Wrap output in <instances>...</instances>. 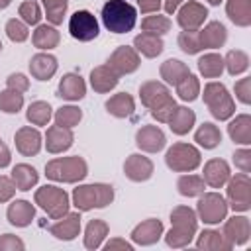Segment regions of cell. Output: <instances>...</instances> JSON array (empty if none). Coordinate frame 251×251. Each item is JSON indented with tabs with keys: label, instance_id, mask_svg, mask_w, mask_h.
I'll list each match as a JSON object with an SVG mask.
<instances>
[{
	"label": "cell",
	"instance_id": "obj_1",
	"mask_svg": "<svg viewBox=\"0 0 251 251\" xmlns=\"http://www.w3.org/2000/svg\"><path fill=\"white\" fill-rule=\"evenodd\" d=\"M102 22L112 33H127L137 22V12L127 0H108L102 6Z\"/></svg>",
	"mask_w": 251,
	"mask_h": 251
},
{
	"label": "cell",
	"instance_id": "obj_2",
	"mask_svg": "<svg viewBox=\"0 0 251 251\" xmlns=\"http://www.w3.org/2000/svg\"><path fill=\"white\" fill-rule=\"evenodd\" d=\"M141 100L145 106L151 108V114L161 122H169L173 112L176 110L175 100L169 96V90L159 82L143 84L141 86Z\"/></svg>",
	"mask_w": 251,
	"mask_h": 251
},
{
	"label": "cell",
	"instance_id": "obj_3",
	"mask_svg": "<svg viewBox=\"0 0 251 251\" xmlns=\"http://www.w3.org/2000/svg\"><path fill=\"white\" fill-rule=\"evenodd\" d=\"M45 171H47V176L53 180L75 182L86 175V163L80 157H63L47 163Z\"/></svg>",
	"mask_w": 251,
	"mask_h": 251
},
{
	"label": "cell",
	"instance_id": "obj_4",
	"mask_svg": "<svg viewBox=\"0 0 251 251\" xmlns=\"http://www.w3.org/2000/svg\"><path fill=\"white\" fill-rule=\"evenodd\" d=\"M204 102L208 104L212 116L218 118V120H226V118H229L235 112L233 110V100L229 98L226 86L220 84V82L206 84V88H204Z\"/></svg>",
	"mask_w": 251,
	"mask_h": 251
},
{
	"label": "cell",
	"instance_id": "obj_5",
	"mask_svg": "<svg viewBox=\"0 0 251 251\" xmlns=\"http://www.w3.org/2000/svg\"><path fill=\"white\" fill-rule=\"evenodd\" d=\"M171 218H173V229L169 231L167 243L169 245H182V243L190 241V237L196 229L194 212L188 208H176Z\"/></svg>",
	"mask_w": 251,
	"mask_h": 251
},
{
	"label": "cell",
	"instance_id": "obj_6",
	"mask_svg": "<svg viewBox=\"0 0 251 251\" xmlns=\"http://www.w3.org/2000/svg\"><path fill=\"white\" fill-rule=\"evenodd\" d=\"M114 192L112 186L106 184H88V186H80L75 190V206L80 210H88V208H102L112 200Z\"/></svg>",
	"mask_w": 251,
	"mask_h": 251
},
{
	"label": "cell",
	"instance_id": "obj_7",
	"mask_svg": "<svg viewBox=\"0 0 251 251\" xmlns=\"http://www.w3.org/2000/svg\"><path fill=\"white\" fill-rule=\"evenodd\" d=\"M69 31L78 41H90V39L98 37L100 27H98V22H96V18H94L92 12H88V10H76L71 16V20H69Z\"/></svg>",
	"mask_w": 251,
	"mask_h": 251
},
{
	"label": "cell",
	"instance_id": "obj_8",
	"mask_svg": "<svg viewBox=\"0 0 251 251\" xmlns=\"http://www.w3.org/2000/svg\"><path fill=\"white\" fill-rule=\"evenodd\" d=\"M167 165L175 171H192L200 163V153L186 143H176L167 151Z\"/></svg>",
	"mask_w": 251,
	"mask_h": 251
},
{
	"label": "cell",
	"instance_id": "obj_9",
	"mask_svg": "<svg viewBox=\"0 0 251 251\" xmlns=\"http://www.w3.org/2000/svg\"><path fill=\"white\" fill-rule=\"evenodd\" d=\"M35 200L41 204V208H45L53 218H59L61 214L67 212V194L57 188V186H43L41 190H37Z\"/></svg>",
	"mask_w": 251,
	"mask_h": 251
},
{
	"label": "cell",
	"instance_id": "obj_10",
	"mask_svg": "<svg viewBox=\"0 0 251 251\" xmlns=\"http://www.w3.org/2000/svg\"><path fill=\"white\" fill-rule=\"evenodd\" d=\"M227 196H229V202H231L233 210L243 212V210L249 208V204H251V184H249L247 173L235 175V178L229 180Z\"/></svg>",
	"mask_w": 251,
	"mask_h": 251
},
{
	"label": "cell",
	"instance_id": "obj_11",
	"mask_svg": "<svg viewBox=\"0 0 251 251\" xmlns=\"http://www.w3.org/2000/svg\"><path fill=\"white\" fill-rule=\"evenodd\" d=\"M198 212L202 216L204 222L208 224H218L226 218V212H227V206H226V200L220 196V194H204L198 202Z\"/></svg>",
	"mask_w": 251,
	"mask_h": 251
},
{
	"label": "cell",
	"instance_id": "obj_12",
	"mask_svg": "<svg viewBox=\"0 0 251 251\" xmlns=\"http://www.w3.org/2000/svg\"><path fill=\"white\" fill-rule=\"evenodd\" d=\"M208 12L204 6H200L198 2H186L180 10H178V24L186 29V31H194L204 20H206Z\"/></svg>",
	"mask_w": 251,
	"mask_h": 251
},
{
	"label": "cell",
	"instance_id": "obj_13",
	"mask_svg": "<svg viewBox=\"0 0 251 251\" xmlns=\"http://www.w3.org/2000/svg\"><path fill=\"white\" fill-rule=\"evenodd\" d=\"M137 65H139V59H137V55L133 53V49H129V47H120L110 59H108V67L116 73V75H124V73H131V71H135L137 69Z\"/></svg>",
	"mask_w": 251,
	"mask_h": 251
},
{
	"label": "cell",
	"instance_id": "obj_14",
	"mask_svg": "<svg viewBox=\"0 0 251 251\" xmlns=\"http://www.w3.org/2000/svg\"><path fill=\"white\" fill-rule=\"evenodd\" d=\"M137 145L145 151H159L165 145V135L155 126H145L137 131Z\"/></svg>",
	"mask_w": 251,
	"mask_h": 251
},
{
	"label": "cell",
	"instance_id": "obj_15",
	"mask_svg": "<svg viewBox=\"0 0 251 251\" xmlns=\"http://www.w3.org/2000/svg\"><path fill=\"white\" fill-rule=\"evenodd\" d=\"M124 171L126 175L131 178V180H145L151 176V171H153V165L149 159L141 157V155H131L126 165H124Z\"/></svg>",
	"mask_w": 251,
	"mask_h": 251
},
{
	"label": "cell",
	"instance_id": "obj_16",
	"mask_svg": "<svg viewBox=\"0 0 251 251\" xmlns=\"http://www.w3.org/2000/svg\"><path fill=\"white\" fill-rule=\"evenodd\" d=\"M229 178V169H227V163L222 161V159H212L206 167H204V180L214 186V188H220L226 180Z\"/></svg>",
	"mask_w": 251,
	"mask_h": 251
},
{
	"label": "cell",
	"instance_id": "obj_17",
	"mask_svg": "<svg viewBox=\"0 0 251 251\" xmlns=\"http://www.w3.org/2000/svg\"><path fill=\"white\" fill-rule=\"evenodd\" d=\"M198 41H200L202 49L204 47H220L226 41V27L220 22H212L198 33Z\"/></svg>",
	"mask_w": 251,
	"mask_h": 251
},
{
	"label": "cell",
	"instance_id": "obj_18",
	"mask_svg": "<svg viewBox=\"0 0 251 251\" xmlns=\"http://www.w3.org/2000/svg\"><path fill=\"white\" fill-rule=\"evenodd\" d=\"M84 82L78 75H65L59 82V96L67 100H80L84 96Z\"/></svg>",
	"mask_w": 251,
	"mask_h": 251
},
{
	"label": "cell",
	"instance_id": "obj_19",
	"mask_svg": "<svg viewBox=\"0 0 251 251\" xmlns=\"http://www.w3.org/2000/svg\"><path fill=\"white\" fill-rule=\"evenodd\" d=\"M73 143V133L69 127H61V126H53L47 131V149L51 153H59L67 147H71Z\"/></svg>",
	"mask_w": 251,
	"mask_h": 251
},
{
	"label": "cell",
	"instance_id": "obj_20",
	"mask_svg": "<svg viewBox=\"0 0 251 251\" xmlns=\"http://www.w3.org/2000/svg\"><path fill=\"white\" fill-rule=\"evenodd\" d=\"M16 145L24 155H35L39 151V145H41L39 131L31 129V127H22L16 133Z\"/></svg>",
	"mask_w": 251,
	"mask_h": 251
},
{
	"label": "cell",
	"instance_id": "obj_21",
	"mask_svg": "<svg viewBox=\"0 0 251 251\" xmlns=\"http://www.w3.org/2000/svg\"><path fill=\"white\" fill-rule=\"evenodd\" d=\"M29 71H31V75L35 76V78H39V80H49V76L57 71V61H55V57H51V55H35L33 59H31V63H29Z\"/></svg>",
	"mask_w": 251,
	"mask_h": 251
},
{
	"label": "cell",
	"instance_id": "obj_22",
	"mask_svg": "<svg viewBox=\"0 0 251 251\" xmlns=\"http://www.w3.org/2000/svg\"><path fill=\"white\" fill-rule=\"evenodd\" d=\"M227 16L237 25H249L251 22V0H229Z\"/></svg>",
	"mask_w": 251,
	"mask_h": 251
},
{
	"label": "cell",
	"instance_id": "obj_23",
	"mask_svg": "<svg viewBox=\"0 0 251 251\" xmlns=\"http://www.w3.org/2000/svg\"><path fill=\"white\" fill-rule=\"evenodd\" d=\"M229 135L235 143H243L247 145L251 141V118L249 116H237L231 124H229Z\"/></svg>",
	"mask_w": 251,
	"mask_h": 251
},
{
	"label": "cell",
	"instance_id": "obj_24",
	"mask_svg": "<svg viewBox=\"0 0 251 251\" xmlns=\"http://www.w3.org/2000/svg\"><path fill=\"white\" fill-rule=\"evenodd\" d=\"M8 218L14 226H27L33 218V206L25 200H16L8 208Z\"/></svg>",
	"mask_w": 251,
	"mask_h": 251
},
{
	"label": "cell",
	"instance_id": "obj_25",
	"mask_svg": "<svg viewBox=\"0 0 251 251\" xmlns=\"http://www.w3.org/2000/svg\"><path fill=\"white\" fill-rule=\"evenodd\" d=\"M90 80H92V86L96 90L106 92V90H110V88H114L118 84V75L110 67H98L96 71H92Z\"/></svg>",
	"mask_w": 251,
	"mask_h": 251
},
{
	"label": "cell",
	"instance_id": "obj_26",
	"mask_svg": "<svg viewBox=\"0 0 251 251\" xmlns=\"http://www.w3.org/2000/svg\"><path fill=\"white\" fill-rule=\"evenodd\" d=\"M161 229H163L161 222H157V220H147V222H143L141 226L135 227V231H133V241H137V243H153L155 239H159Z\"/></svg>",
	"mask_w": 251,
	"mask_h": 251
},
{
	"label": "cell",
	"instance_id": "obj_27",
	"mask_svg": "<svg viewBox=\"0 0 251 251\" xmlns=\"http://www.w3.org/2000/svg\"><path fill=\"white\" fill-rule=\"evenodd\" d=\"M106 108H108L110 114H114V116H118V118H126V116H129V114L133 112V100H131L129 94L120 92V94L112 96V98L106 102Z\"/></svg>",
	"mask_w": 251,
	"mask_h": 251
},
{
	"label": "cell",
	"instance_id": "obj_28",
	"mask_svg": "<svg viewBox=\"0 0 251 251\" xmlns=\"http://www.w3.org/2000/svg\"><path fill=\"white\" fill-rule=\"evenodd\" d=\"M169 124H171V129L175 133H180L182 135V133H186L192 127V124H194V112L188 110V108H176L173 112Z\"/></svg>",
	"mask_w": 251,
	"mask_h": 251
},
{
	"label": "cell",
	"instance_id": "obj_29",
	"mask_svg": "<svg viewBox=\"0 0 251 251\" xmlns=\"http://www.w3.org/2000/svg\"><path fill=\"white\" fill-rule=\"evenodd\" d=\"M78 229H80V218L76 214H71V216H67V220L55 224L51 227V233L57 235L59 239H73L78 233Z\"/></svg>",
	"mask_w": 251,
	"mask_h": 251
},
{
	"label": "cell",
	"instance_id": "obj_30",
	"mask_svg": "<svg viewBox=\"0 0 251 251\" xmlns=\"http://www.w3.org/2000/svg\"><path fill=\"white\" fill-rule=\"evenodd\" d=\"M226 235H229L233 243L247 241V237H249V222H247V218H243V216L231 218L226 224Z\"/></svg>",
	"mask_w": 251,
	"mask_h": 251
},
{
	"label": "cell",
	"instance_id": "obj_31",
	"mask_svg": "<svg viewBox=\"0 0 251 251\" xmlns=\"http://www.w3.org/2000/svg\"><path fill=\"white\" fill-rule=\"evenodd\" d=\"M12 176H14V182L20 190H29L37 182V173L29 165H16L12 171Z\"/></svg>",
	"mask_w": 251,
	"mask_h": 251
},
{
	"label": "cell",
	"instance_id": "obj_32",
	"mask_svg": "<svg viewBox=\"0 0 251 251\" xmlns=\"http://www.w3.org/2000/svg\"><path fill=\"white\" fill-rule=\"evenodd\" d=\"M135 47L143 53V55H147V57H155V55H159L161 51H163V41L155 35V33H141V35H137L135 37Z\"/></svg>",
	"mask_w": 251,
	"mask_h": 251
},
{
	"label": "cell",
	"instance_id": "obj_33",
	"mask_svg": "<svg viewBox=\"0 0 251 251\" xmlns=\"http://www.w3.org/2000/svg\"><path fill=\"white\" fill-rule=\"evenodd\" d=\"M161 75L167 82H173V84H178L186 75H190V71L186 69V65H182L180 61L176 59H169L163 67H161Z\"/></svg>",
	"mask_w": 251,
	"mask_h": 251
},
{
	"label": "cell",
	"instance_id": "obj_34",
	"mask_svg": "<svg viewBox=\"0 0 251 251\" xmlns=\"http://www.w3.org/2000/svg\"><path fill=\"white\" fill-rule=\"evenodd\" d=\"M194 137H196V141H198L200 145H204L206 149H212V147H216V145L222 141V133H220V129H218L214 124H202Z\"/></svg>",
	"mask_w": 251,
	"mask_h": 251
},
{
	"label": "cell",
	"instance_id": "obj_35",
	"mask_svg": "<svg viewBox=\"0 0 251 251\" xmlns=\"http://www.w3.org/2000/svg\"><path fill=\"white\" fill-rule=\"evenodd\" d=\"M198 69L204 76H220L222 69H224V59L216 53H208L204 57H200L198 61Z\"/></svg>",
	"mask_w": 251,
	"mask_h": 251
},
{
	"label": "cell",
	"instance_id": "obj_36",
	"mask_svg": "<svg viewBox=\"0 0 251 251\" xmlns=\"http://www.w3.org/2000/svg\"><path fill=\"white\" fill-rule=\"evenodd\" d=\"M59 41V33L55 27L51 25H39L37 31L33 33V43L39 47V49H49V47H55Z\"/></svg>",
	"mask_w": 251,
	"mask_h": 251
},
{
	"label": "cell",
	"instance_id": "obj_37",
	"mask_svg": "<svg viewBox=\"0 0 251 251\" xmlns=\"http://www.w3.org/2000/svg\"><path fill=\"white\" fill-rule=\"evenodd\" d=\"M178 192L182 196H196L204 192V180L194 175H184L178 180Z\"/></svg>",
	"mask_w": 251,
	"mask_h": 251
},
{
	"label": "cell",
	"instance_id": "obj_38",
	"mask_svg": "<svg viewBox=\"0 0 251 251\" xmlns=\"http://www.w3.org/2000/svg\"><path fill=\"white\" fill-rule=\"evenodd\" d=\"M49 118H51V108H49V104H45V102H33V104L29 106V110H27V120H29L31 124L43 126V124L49 122Z\"/></svg>",
	"mask_w": 251,
	"mask_h": 251
},
{
	"label": "cell",
	"instance_id": "obj_39",
	"mask_svg": "<svg viewBox=\"0 0 251 251\" xmlns=\"http://www.w3.org/2000/svg\"><path fill=\"white\" fill-rule=\"evenodd\" d=\"M22 104H24V98H22V94L18 90H12L10 88V90H6V92L0 94V110H4L8 114L18 112L22 108Z\"/></svg>",
	"mask_w": 251,
	"mask_h": 251
},
{
	"label": "cell",
	"instance_id": "obj_40",
	"mask_svg": "<svg viewBox=\"0 0 251 251\" xmlns=\"http://www.w3.org/2000/svg\"><path fill=\"white\" fill-rule=\"evenodd\" d=\"M80 116H82V114H80L78 108H75V106H65V108H61V110L57 112L55 122H57V126H61V127H73V126L78 124Z\"/></svg>",
	"mask_w": 251,
	"mask_h": 251
},
{
	"label": "cell",
	"instance_id": "obj_41",
	"mask_svg": "<svg viewBox=\"0 0 251 251\" xmlns=\"http://www.w3.org/2000/svg\"><path fill=\"white\" fill-rule=\"evenodd\" d=\"M226 63H227V71L231 75H239V73H243L247 69L249 59H247V55L243 51H229L227 57H226Z\"/></svg>",
	"mask_w": 251,
	"mask_h": 251
},
{
	"label": "cell",
	"instance_id": "obj_42",
	"mask_svg": "<svg viewBox=\"0 0 251 251\" xmlns=\"http://www.w3.org/2000/svg\"><path fill=\"white\" fill-rule=\"evenodd\" d=\"M176 90H178V96L182 100H194L196 94H198V80L194 75H186L178 84H176Z\"/></svg>",
	"mask_w": 251,
	"mask_h": 251
},
{
	"label": "cell",
	"instance_id": "obj_43",
	"mask_svg": "<svg viewBox=\"0 0 251 251\" xmlns=\"http://www.w3.org/2000/svg\"><path fill=\"white\" fill-rule=\"evenodd\" d=\"M45 12H47V20H51L53 24L63 22V14L67 10V0H43Z\"/></svg>",
	"mask_w": 251,
	"mask_h": 251
},
{
	"label": "cell",
	"instance_id": "obj_44",
	"mask_svg": "<svg viewBox=\"0 0 251 251\" xmlns=\"http://www.w3.org/2000/svg\"><path fill=\"white\" fill-rule=\"evenodd\" d=\"M106 235V226L98 220L90 222L88 227H86V247H98L100 245V239Z\"/></svg>",
	"mask_w": 251,
	"mask_h": 251
},
{
	"label": "cell",
	"instance_id": "obj_45",
	"mask_svg": "<svg viewBox=\"0 0 251 251\" xmlns=\"http://www.w3.org/2000/svg\"><path fill=\"white\" fill-rule=\"evenodd\" d=\"M169 27H171V22L163 16H149L143 20V29L147 33H155V35L165 33V31H169Z\"/></svg>",
	"mask_w": 251,
	"mask_h": 251
},
{
	"label": "cell",
	"instance_id": "obj_46",
	"mask_svg": "<svg viewBox=\"0 0 251 251\" xmlns=\"http://www.w3.org/2000/svg\"><path fill=\"white\" fill-rule=\"evenodd\" d=\"M178 43H180V47H182L184 53H198L202 49L196 31H182L180 37H178Z\"/></svg>",
	"mask_w": 251,
	"mask_h": 251
},
{
	"label": "cell",
	"instance_id": "obj_47",
	"mask_svg": "<svg viewBox=\"0 0 251 251\" xmlns=\"http://www.w3.org/2000/svg\"><path fill=\"white\" fill-rule=\"evenodd\" d=\"M20 16L27 22V24H37L41 20V12H39V6L35 2H24L20 6Z\"/></svg>",
	"mask_w": 251,
	"mask_h": 251
},
{
	"label": "cell",
	"instance_id": "obj_48",
	"mask_svg": "<svg viewBox=\"0 0 251 251\" xmlns=\"http://www.w3.org/2000/svg\"><path fill=\"white\" fill-rule=\"evenodd\" d=\"M6 31H8V37L12 41H24V39H27V27L22 22H18V20H10L6 24Z\"/></svg>",
	"mask_w": 251,
	"mask_h": 251
},
{
	"label": "cell",
	"instance_id": "obj_49",
	"mask_svg": "<svg viewBox=\"0 0 251 251\" xmlns=\"http://www.w3.org/2000/svg\"><path fill=\"white\" fill-rule=\"evenodd\" d=\"M235 159V165L243 171V173H249L251 171V153L247 151V149H239V151H235V155H233Z\"/></svg>",
	"mask_w": 251,
	"mask_h": 251
},
{
	"label": "cell",
	"instance_id": "obj_50",
	"mask_svg": "<svg viewBox=\"0 0 251 251\" xmlns=\"http://www.w3.org/2000/svg\"><path fill=\"white\" fill-rule=\"evenodd\" d=\"M249 84H251L249 78H243V80H239L235 84V94H237V98L243 104H249V100H251V96H249Z\"/></svg>",
	"mask_w": 251,
	"mask_h": 251
},
{
	"label": "cell",
	"instance_id": "obj_51",
	"mask_svg": "<svg viewBox=\"0 0 251 251\" xmlns=\"http://www.w3.org/2000/svg\"><path fill=\"white\" fill-rule=\"evenodd\" d=\"M8 86L12 88V90H18V92H22V90H25L27 88V78L24 76V75H10L8 76Z\"/></svg>",
	"mask_w": 251,
	"mask_h": 251
},
{
	"label": "cell",
	"instance_id": "obj_52",
	"mask_svg": "<svg viewBox=\"0 0 251 251\" xmlns=\"http://www.w3.org/2000/svg\"><path fill=\"white\" fill-rule=\"evenodd\" d=\"M14 190H16V186L12 184V180L8 176H0V202L8 200L14 194Z\"/></svg>",
	"mask_w": 251,
	"mask_h": 251
},
{
	"label": "cell",
	"instance_id": "obj_53",
	"mask_svg": "<svg viewBox=\"0 0 251 251\" xmlns=\"http://www.w3.org/2000/svg\"><path fill=\"white\" fill-rule=\"evenodd\" d=\"M4 247H24V243L20 241V239H14V237H10V233H6L4 235V239H0V249H4Z\"/></svg>",
	"mask_w": 251,
	"mask_h": 251
},
{
	"label": "cell",
	"instance_id": "obj_54",
	"mask_svg": "<svg viewBox=\"0 0 251 251\" xmlns=\"http://www.w3.org/2000/svg\"><path fill=\"white\" fill-rule=\"evenodd\" d=\"M137 2H139V8L143 12H151V10L159 8V0H137Z\"/></svg>",
	"mask_w": 251,
	"mask_h": 251
},
{
	"label": "cell",
	"instance_id": "obj_55",
	"mask_svg": "<svg viewBox=\"0 0 251 251\" xmlns=\"http://www.w3.org/2000/svg\"><path fill=\"white\" fill-rule=\"evenodd\" d=\"M182 0H167V4H165V10L171 14V12H175L176 8H178V4H180Z\"/></svg>",
	"mask_w": 251,
	"mask_h": 251
},
{
	"label": "cell",
	"instance_id": "obj_56",
	"mask_svg": "<svg viewBox=\"0 0 251 251\" xmlns=\"http://www.w3.org/2000/svg\"><path fill=\"white\" fill-rule=\"evenodd\" d=\"M10 4V0H0V8H6Z\"/></svg>",
	"mask_w": 251,
	"mask_h": 251
},
{
	"label": "cell",
	"instance_id": "obj_57",
	"mask_svg": "<svg viewBox=\"0 0 251 251\" xmlns=\"http://www.w3.org/2000/svg\"><path fill=\"white\" fill-rule=\"evenodd\" d=\"M208 2H210V4H220L222 0H208Z\"/></svg>",
	"mask_w": 251,
	"mask_h": 251
},
{
	"label": "cell",
	"instance_id": "obj_58",
	"mask_svg": "<svg viewBox=\"0 0 251 251\" xmlns=\"http://www.w3.org/2000/svg\"><path fill=\"white\" fill-rule=\"evenodd\" d=\"M0 49H2V43H0Z\"/></svg>",
	"mask_w": 251,
	"mask_h": 251
}]
</instances>
